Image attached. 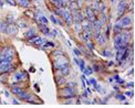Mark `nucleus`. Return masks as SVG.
Listing matches in <instances>:
<instances>
[{"label": "nucleus", "mask_w": 135, "mask_h": 108, "mask_svg": "<svg viewBox=\"0 0 135 108\" xmlns=\"http://www.w3.org/2000/svg\"><path fill=\"white\" fill-rule=\"evenodd\" d=\"M90 36H91V31H84L83 33V40H85V41H87V40L90 39Z\"/></svg>", "instance_id": "14"}, {"label": "nucleus", "mask_w": 135, "mask_h": 108, "mask_svg": "<svg viewBox=\"0 0 135 108\" xmlns=\"http://www.w3.org/2000/svg\"><path fill=\"white\" fill-rule=\"evenodd\" d=\"M29 42L30 43H35V44H37V45H40L41 43H43L44 41H43L41 38H39V36H32L31 39H29Z\"/></svg>", "instance_id": "6"}, {"label": "nucleus", "mask_w": 135, "mask_h": 108, "mask_svg": "<svg viewBox=\"0 0 135 108\" xmlns=\"http://www.w3.org/2000/svg\"><path fill=\"white\" fill-rule=\"evenodd\" d=\"M44 46H47V48H49V46H51V48H52V46H54V44H53L52 42H47Z\"/></svg>", "instance_id": "18"}, {"label": "nucleus", "mask_w": 135, "mask_h": 108, "mask_svg": "<svg viewBox=\"0 0 135 108\" xmlns=\"http://www.w3.org/2000/svg\"><path fill=\"white\" fill-rule=\"evenodd\" d=\"M116 97H117V98H119L120 100H124V99H125V97H124L123 95H117Z\"/></svg>", "instance_id": "20"}, {"label": "nucleus", "mask_w": 135, "mask_h": 108, "mask_svg": "<svg viewBox=\"0 0 135 108\" xmlns=\"http://www.w3.org/2000/svg\"><path fill=\"white\" fill-rule=\"evenodd\" d=\"M11 92H12V93H15V94H17V95H19V94L21 93L22 90L20 89L19 87H13V88H11Z\"/></svg>", "instance_id": "16"}, {"label": "nucleus", "mask_w": 135, "mask_h": 108, "mask_svg": "<svg viewBox=\"0 0 135 108\" xmlns=\"http://www.w3.org/2000/svg\"><path fill=\"white\" fill-rule=\"evenodd\" d=\"M18 3L20 6H22V7H28L30 1H29V0H18Z\"/></svg>", "instance_id": "12"}, {"label": "nucleus", "mask_w": 135, "mask_h": 108, "mask_svg": "<svg viewBox=\"0 0 135 108\" xmlns=\"http://www.w3.org/2000/svg\"><path fill=\"white\" fill-rule=\"evenodd\" d=\"M126 95H127V96H133V93H131V92H127V93H126Z\"/></svg>", "instance_id": "26"}, {"label": "nucleus", "mask_w": 135, "mask_h": 108, "mask_svg": "<svg viewBox=\"0 0 135 108\" xmlns=\"http://www.w3.org/2000/svg\"><path fill=\"white\" fill-rule=\"evenodd\" d=\"M74 53H75L76 54V55H80V51H79V50H76V49H74Z\"/></svg>", "instance_id": "24"}, {"label": "nucleus", "mask_w": 135, "mask_h": 108, "mask_svg": "<svg viewBox=\"0 0 135 108\" xmlns=\"http://www.w3.org/2000/svg\"><path fill=\"white\" fill-rule=\"evenodd\" d=\"M112 1H114V0H112Z\"/></svg>", "instance_id": "28"}, {"label": "nucleus", "mask_w": 135, "mask_h": 108, "mask_svg": "<svg viewBox=\"0 0 135 108\" xmlns=\"http://www.w3.org/2000/svg\"><path fill=\"white\" fill-rule=\"evenodd\" d=\"M91 73H92V70H91V69H87L85 71V74H91Z\"/></svg>", "instance_id": "23"}, {"label": "nucleus", "mask_w": 135, "mask_h": 108, "mask_svg": "<svg viewBox=\"0 0 135 108\" xmlns=\"http://www.w3.org/2000/svg\"><path fill=\"white\" fill-rule=\"evenodd\" d=\"M125 9H126V2H125V0H121L120 5H119V9H117V16H119V17L122 16L123 12L125 11Z\"/></svg>", "instance_id": "2"}, {"label": "nucleus", "mask_w": 135, "mask_h": 108, "mask_svg": "<svg viewBox=\"0 0 135 108\" xmlns=\"http://www.w3.org/2000/svg\"><path fill=\"white\" fill-rule=\"evenodd\" d=\"M57 83H58L59 85H62V84L65 83V79L63 78V77H58V79H57Z\"/></svg>", "instance_id": "17"}, {"label": "nucleus", "mask_w": 135, "mask_h": 108, "mask_svg": "<svg viewBox=\"0 0 135 108\" xmlns=\"http://www.w3.org/2000/svg\"><path fill=\"white\" fill-rule=\"evenodd\" d=\"M35 33H36V32H35V30L31 29L30 31H28V32L26 33V36H27V38H32V36L35 35Z\"/></svg>", "instance_id": "15"}, {"label": "nucleus", "mask_w": 135, "mask_h": 108, "mask_svg": "<svg viewBox=\"0 0 135 108\" xmlns=\"http://www.w3.org/2000/svg\"><path fill=\"white\" fill-rule=\"evenodd\" d=\"M87 46H89V48H90L91 50H93V48H94V46H93V44H92V43H87Z\"/></svg>", "instance_id": "22"}, {"label": "nucleus", "mask_w": 135, "mask_h": 108, "mask_svg": "<svg viewBox=\"0 0 135 108\" xmlns=\"http://www.w3.org/2000/svg\"><path fill=\"white\" fill-rule=\"evenodd\" d=\"M7 1H8L9 3H11V5H16V2H15V1H12V0H7Z\"/></svg>", "instance_id": "25"}, {"label": "nucleus", "mask_w": 135, "mask_h": 108, "mask_svg": "<svg viewBox=\"0 0 135 108\" xmlns=\"http://www.w3.org/2000/svg\"><path fill=\"white\" fill-rule=\"evenodd\" d=\"M26 77V74L25 73H17L15 75V80H17V82H20V80H23V78Z\"/></svg>", "instance_id": "9"}, {"label": "nucleus", "mask_w": 135, "mask_h": 108, "mask_svg": "<svg viewBox=\"0 0 135 108\" xmlns=\"http://www.w3.org/2000/svg\"><path fill=\"white\" fill-rule=\"evenodd\" d=\"M63 19L66 21V23H69V24H72V16L70 15L69 11H66V10H62V15Z\"/></svg>", "instance_id": "3"}, {"label": "nucleus", "mask_w": 135, "mask_h": 108, "mask_svg": "<svg viewBox=\"0 0 135 108\" xmlns=\"http://www.w3.org/2000/svg\"><path fill=\"white\" fill-rule=\"evenodd\" d=\"M103 54H104L105 56H111V52H110V51H104Z\"/></svg>", "instance_id": "19"}, {"label": "nucleus", "mask_w": 135, "mask_h": 108, "mask_svg": "<svg viewBox=\"0 0 135 108\" xmlns=\"http://www.w3.org/2000/svg\"><path fill=\"white\" fill-rule=\"evenodd\" d=\"M86 15H87V19H89L90 22H94V21H95V13H94L93 9L87 8L86 9Z\"/></svg>", "instance_id": "5"}, {"label": "nucleus", "mask_w": 135, "mask_h": 108, "mask_svg": "<svg viewBox=\"0 0 135 108\" xmlns=\"http://www.w3.org/2000/svg\"><path fill=\"white\" fill-rule=\"evenodd\" d=\"M38 21H39V23H41V24H47V23H48V20H47L46 17L42 16V15L38 16Z\"/></svg>", "instance_id": "11"}, {"label": "nucleus", "mask_w": 135, "mask_h": 108, "mask_svg": "<svg viewBox=\"0 0 135 108\" xmlns=\"http://www.w3.org/2000/svg\"><path fill=\"white\" fill-rule=\"evenodd\" d=\"M131 23H132V18L131 17H124L121 20H119L116 23V25L119 26V28H126V26H129Z\"/></svg>", "instance_id": "1"}, {"label": "nucleus", "mask_w": 135, "mask_h": 108, "mask_svg": "<svg viewBox=\"0 0 135 108\" xmlns=\"http://www.w3.org/2000/svg\"><path fill=\"white\" fill-rule=\"evenodd\" d=\"M79 1H80V2H81V0H79Z\"/></svg>", "instance_id": "27"}, {"label": "nucleus", "mask_w": 135, "mask_h": 108, "mask_svg": "<svg viewBox=\"0 0 135 108\" xmlns=\"http://www.w3.org/2000/svg\"><path fill=\"white\" fill-rule=\"evenodd\" d=\"M80 66H81V69H82V70H84V62H83V61H81V62H80Z\"/></svg>", "instance_id": "21"}, {"label": "nucleus", "mask_w": 135, "mask_h": 108, "mask_svg": "<svg viewBox=\"0 0 135 108\" xmlns=\"http://www.w3.org/2000/svg\"><path fill=\"white\" fill-rule=\"evenodd\" d=\"M96 41L99 42L101 45H103V44H105L106 40H105V38H104V35H103V34H101V33H99V34L96 35Z\"/></svg>", "instance_id": "8"}, {"label": "nucleus", "mask_w": 135, "mask_h": 108, "mask_svg": "<svg viewBox=\"0 0 135 108\" xmlns=\"http://www.w3.org/2000/svg\"><path fill=\"white\" fill-rule=\"evenodd\" d=\"M94 9H95V10H99V11L102 12L103 10L105 9V6H104L101 1H95V2H94Z\"/></svg>", "instance_id": "7"}, {"label": "nucleus", "mask_w": 135, "mask_h": 108, "mask_svg": "<svg viewBox=\"0 0 135 108\" xmlns=\"http://www.w3.org/2000/svg\"><path fill=\"white\" fill-rule=\"evenodd\" d=\"M63 96H64L65 98H72V97H74L73 89L71 88V87H66V88H64L63 89Z\"/></svg>", "instance_id": "4"}, {"label": "nucleus", "mask_w": 135, "mask_h": 108, "mask_svg": "<svg viewBox=\"0 0 135 108\" xmlns=\"http://www.w3.org/2000/svg\"><path fill=\"white\" fill-rule=\"evenodd\" d=\"M39 25H40V29L43 31V33H44V34H48V33H49V29L46 26L47 24H41V23H39Z\"/></svg>", "instance_id": "13"}, {"label": "nucleus", "mask_w": 135, "mask_h": 108, "mask_svg": "<svg viewBox=\"0 0 135 108\" xmlns=\"http://www.w3.org/2000/svg\"><path fill=\"white\" fill-rule=\"evenodd\" d=\"M7 33H9V34H15V33H17V28L15 25H9L8 28H7Z\"/></svg>", "instance_id": "10"}]
</instances>
